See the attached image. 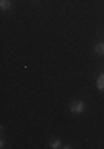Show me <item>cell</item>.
<instances>
[{"instance_id":"cell-1","label":"cell","mask_w":104,"mask_h":149,"mask_svg":"<svg viewBox=\"0 0 104 149\" xmlns=\"http://www.w3.org/2000/svg\"><path fill=\"white\" fill-rule=\"evenodd\" d=\"M69 109H71L73 113H81V111L84 109V103H83V101H79V100H76V101L71 103Z\"/></svg>"},{"instance_id":"cell-2","label":"cell","mask_w":104,"mask_h":149,"mask_svg":"<svg viewBox=\"0 0 104 149\" xmlns=\"http://www.w3.org/2000/svg\"><path fill=\"white\" fill-rule=\"evenodd\" d=\"M96 85H98V90L99 91H104V74L103 73L98 76V83H96Z\"/></svg>"},{"instance_id":"cell-3","label":"cell","mask_w":104,"mask_h":149,"mask_svg":"<svg viewBox=\"0 0 104 149\" xmlns=\"http://www.w3.org/2000/svg\"><path fill=\"white\" fill-rule=\"evenodd\" d=\"M50 148L53 149H58V148H63V144L60 139H53V141H50Z\"/></svg>"},{"instance_id":"cell-4","label":"cell","mask_w":104,"mask_h":149,"mask_svg":"<svg viewBox=\"0 0 104 149\" xmlns=\"http://www.w3.org/2000/svg\"><path fill=\"white\" fill-rule=\"evenodd\" d=\"M10 7H12L10 0H0V8H2V10H7V8H10Z\"/></svg>"},{"instance_id":"cell-5","label":"cell","mask_w":104,"mask_h":149,"mask_svg":"<svg viewBox=\"0 0 104 149\" xmlns=\"http://www.w3.org/2000/svg\"><path fill=\"white\" fill-rule=\"evenodd\" d=\"M94 50H96V53L98 55H104V43H98Z\"/></svg>"}]
</instances>
